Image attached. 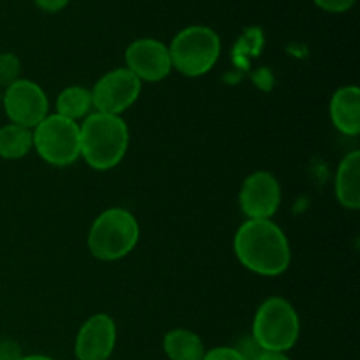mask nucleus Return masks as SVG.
<instances>
[{
    "mask_svg": "<svg viewBox=\"0 0 360 360\" xmlns=\"http://www.w3.org/2000/svg\"><path fill=\"white\" fill-rule=\"evenodd\" d=\"M253 360H292L287 354H280V352H260Z\"/></svg>",
    "mask_w": 360,
    "mask_h": 360,
    "instance_id": "obj_22",
    "label": "nucleus"
},
{
    "mask_svg": "<svg viewBox=\"0 0 360 360\" xmlns=\"http://www.w3.org/2000/svg\"><path fill=\"white\" fill-rule=\"evenodd\" d=\"M172 69L186 77L210 72L221 55V39L206 25H190L179 30L169 44Z\"/></svg>",
    "mask_w": 360,
    "mask_h": 360,
    "instance_id": "obj_4",
    "label": "nucleus"
},
{
    "mask_svg": "<svg viewBox=\"0 0 360 360\" xmlns=\"http://www.w3.org/2000/svg\"><path fill=\"white\" fill-rule=\"evenodd\" d=\"M281 206V185L273 172L255 171L243 181L239 207L246 220H271Z\"/></svg>",
    "mask_w": 360,
    "mask_h": 360,
    "instance_id": "obj_9",
    "label": "nucleus"
},
{
    "mask_svg": "<svg viewBox=\"0 0 360 360\" xmlns=\"http://www.w3.org/2000/svg\"><path fill=\"white\" fill-rule=\"evenodd\" d=\"M118 330L112 316L97 313L79 327L74 340L76 360H109L116 348Z\"/></svg>",
    "mask_w": 360,
    "mask_h": 360,
    "instance_id": "obj_11",
    "label": "nucleus"
},
{
    "mask_svg": "<svg viewBox=\"0 0 360 360\" xmlns=\"http://www.w3.org/2000/svg\"><path fill=\"white\" fill-rule=\"evenodd\" d=\"M34 148V139H32V130L25 127L4 125L0 129V158L6 160H20L27 157Z\"/></svg>",
    "mask_w": 360,
    "mask_h": 360,
    "instance_id": "obj_16",
    "label": "nucleus"
},
{
    "mask_svg": "<svg viewBox=\"0 0 360 360\" xmlns=\"http://www.w3.org/2000/svg\"><path fill=\"white\" fill-rule=\"evenodd\" d=\"M333 125L345 136L355 137L360 134V90L355 84L340 88L329 104Z\"/></svg>",
    "mask_w": 360,
    "mask_h": 360,
    "instance_id": "obj_12",
    "label": "nucleus"
},
{
    "mask_svg": "<svg viewBox=\"0 0 360 360\" xmlns=\"http://www.w3.org/2000/svg\"><path fill=\"white\" fill-rule=\"evenodd\" d=\"M127 69L143 83H158L172 70L169 46L153 37L136 39L125 49Z\"/></svg>",
    "mask_w": 360,
    "mask_h": 360,
    "instance_id": "obj_10",
    "label": "nucleus"
},
{
    "mask_svg": "<svg viewBox=\"0 0 360 360\" xmlns=\"http://www.w3.org/2000/svg\"><path fill=\"white\" fill-rule=\"evenodd\" d=\"M0 105H2V94H0Z\"/></svg>",
    "mask_w": 360,
    "mask_h": 360,
    "instance_id": "obj_24",
    "label": "nucleus"
},
{
    "mask_svg": "<svg viewBox=\"0 0 360 360\" xmlns=\"http://www.w3.org/2000/svg\"><path fill=\"white\" fill-rule=\"evenodd\" d=\"M70 0H34L35 6L44 13H60L69 6Z\"/></svg>",
    "mask_w": 360,
    "mask_h": 360,
    "instance_id": "obj_21",
    "label": "nucleus"
},
{
    "mask_svg": "<svg viewBox=\"0 0 360 360\" xmlns=\"http://www.w3.org/2000/svg\"><path fill=\"white\" fill-rule=\"evenodd\" d=\"M2 108L14 125L34 130L49 115L46 91L35 81L20 77L2 94Z\"/></svg>",
    "mask_w": 360,
    "mask_h": 360,
    "instance_id": "obj_7",
    "label": "nucleus"
},
{
    "mask_svg": "<svg viewBox=\"0 0 360 360\" xmlns=\"http://www.w3.org/2000/svg\"><path fill=\"white\" fill-rule=\"evenodd\" d=\"M141 88L143 83L127 67L112 69L94 84V90H90L91 104L97 112L122 116V112L136 104Z\"/></svg>",
    "mask_w": 360,
    "mask_h": 360,
    "instance_id": "obj_8",
    "label": "nucleus"
},
{
    "mask_svg": "<svg viewBox=\"0 0 360 360\" xmlns=\"http://www.w3.org/2000/svg\"><path fill=\"white\" fill-rule=\"evenodd\" d=\"M162 347L169 360H202L206 354L202 338L188 329L169 330Z\"/></svg>",
    "mask_w": 360,
    "mask_h": 360,
    "instance_id": "obj_14",
    "label": "nucleus"
},
{
    "mask_svg": "<svg viewBox=\"0 0 360 360\" xmlns=\"http://www.w3.org/2000/svg\"><path fill=\"white\" fill-rule=\"evenodd\" d=\"M81 157L95 171L115 169L129 150V127L122 116L90 112L79 123Z\"/></svg>",
    "mask_w": 360,
    "mask_h": 360,
    "instance_id": "obj_2",
    "label": "nucleus"
},
{
    "mask_svg": "<svg viewBox=\"0 0 360 360\" xmlns=\"http://www.w3.org/2000/svg\"><path fill=\"white\" fill-rule=\"evenodd\" d=\"M34 150L53 167H69L81 157L79 123L63 116L48 115L34 130Z\"/></svg>",
    "mask_w": 360,
    "mask_h": 360,
    "instance_id": "obj_6",
    "label": "nucleus"
},
{
    "mask_svg": "<svg viewBox=\"0 0 360 360\" xmlns=\"http://www.w3.org/2000/svg\"><path fill=\"white\" fill-rule=\"evenodd\" d=\"M301 336V320L294 306L283 297H269L253 319L252 340L262 352L287 354Z\"/></svg>",
    "mask_w": 360,
    "mask_h": 360,
    "instance_id": "obj_5",
    "label": "nucleus"
},
{
    "mask_svg": "<svg viewBox=\"0 0 360 360\" xmlns=\"http://www.w3.org/2000/svg\"><path fill=\"white\" fill-rule=\"evenodd\" d=\"M20 360H55L48 355H41V354H32V355H23Z\"/></svg>",
    "mask_w": 360,
    "mask_h": 360,
    "instance_id": "obj_23",
    "label": "nucleus"
},
{
    "mask_svg": "<svg viewBox=\"0 0 360 360\" xmlns=\"http://www.w3.org/2000/svg\"><path fill=\"white\" fill-rule=\"evenodd\" d=\"M360 151L354 150L343 157V160L338 165L336 183V199L345 210L357 211L360 207Z\"/></svg>",
    "mask_w": 360,
    "mask_h": 360,
    "instance_id": "obj_13",
    "label": "nucleus"
},
{
    "mask_svg": "<svg viewBox=\"0 0 360 360\" xmlns=\"http://www.w3.org/2000/svg\"><path fill=\"white\" fill-rule=\"evenodd\" d=\"M21 76V62L14 53H0V86L7 88Z\"/></svg>",
    "mask_w": 360,
    "mask_h": 360,
    "instance_id": "obj_17",
    "label": "nucleus"
},
{
    "mask_svg": "<svg viewBox=\"0 0 360 360\" xmlns=\"http://www.w3.org/2000/svg\"><path fill=\"white\" fill-rule=\"evenodd\" d=\"M139 221L125 207L102 211L88 232V250L102 262H115L129 255L139 243Z\"/></svg>",
    "mask_w": 360,
    "mask_h": 360,
    "instance_id": "obj_3",
    "label": "nucleus"
},
{
    "mask_svg": "<svg viewBox=\"0 0 360 360\" xmlns=\"http://www.w3.org/2000/svg\"><path fill=\"white\" fill-rule=\"evenodd\" d=\"M355 2H357V0H313V4H315L319 9L330 14L347 13V11H350L352 7L355 6Z\"/></svg>",
    "mask_w": 360,
    "mask_h": 360,
    "instance_id": "obj_19",
    "label": "nucleus"
},
{
    "mask_svg": "<svg viewBox=\"0 0 360 360\" xmlns=\"http://www.w3.org/2000/svg\"><path fill=\"white\" fill-rule=\"evenodd\" d=\"M91 109V91L84 86H67L56 97V115L76 123L94 112Z\"/></svg>",
    "mask_w": 360,
    "mask_h": 360,
    "instance_id": "obj_15",
    "label": "nucleus"
},
{
    "mask_svg": "<svg viewBox=\"0 0 360 360\" xmlns=\"http://www.w3.org/2000/svg\"><path fill=\"white\" fill-rule=\"evenodd\" d=\"M23 357L20 345L14 341L4 340L0 341V360H20Z\"/></svg>",
    "mask_w": 360,
    "mask_h": 360,
    "instance_id": "obj_20",
    "label": "nucleus"
},
{
    "mask_svg": "<svg viewBox=\"0 0 360 360\" xmlns=\"http://www.w3.org/2000/svg\"><path fill=\"white\" fill-rule=\"evenodd\" d=\"M234 253L243 267L260 276H280L290 267L287 236L273 220H246L234 236Z\"/></svg>",
    "mask_w": 360,
    "mask_h": 360,
    "instance_id": "obj_1",
    "label": "nucleus"
},
{
    "mask_svg": "<svg viewBox=\"0 0 360 360\" xmlns=\"http://www.w3.org/2000/svg\"><path fill=\"white\" fill-rule=\"evenodd\" d=\"M202 360H248L236 347H214L206 350Z\"/></svg>",
    "mask_w": 360,
    "mask_h": 360,
    "instance_id": "obj_18",
    "label": "nucleus"
}]
</instances>
